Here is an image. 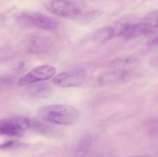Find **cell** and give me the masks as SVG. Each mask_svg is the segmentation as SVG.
<instances>
[{"instance_id": "1", "label": "cell", "mask_w": 158, "mask_h": 157, "mask_svg": "<svg viewBox=\"0 0 158 157\" xmlns=\"http://www.w3.org/2000/svg\"><path fill=\"white\" fill-rule=\"evenodd\" d=\"M38 114L41 120L59 125L72 124L79 117V112L77 109L66 105L44 106L38 110Z\"/></svg>"}, {"instance_id": "2", "label": "cell", "mask_w": 158, "mask_h": 157, "mask_svg": "<svg viewBox=\"0 0 158 157\" xmlns=\"http://www.w3.org/2000/svg\"><path fill=\"white\" fill-rule=\"evenodd\" d=\"M30 120L25 117H14L0 119V135L22 136L30 128Z\"/></svg>"}, {"instance_id": "16", "label": "cell", "mask_w": 158, "mask_h": 157, "mask_svg": "<svg viewBox=\"0 0 158 157\" xmlns=\"http://www.w3.org/2000/svg\"><path fill=\"white\" fill-rule=\"evenodd\" d=\"M101 12L98 11H92L86 14L84 16V19L86 22H91L98 18L101 16Z\"/></svg>"}, {"instance_id": "7", "label": "cell", "mask_w": 158, "mask_h": 157, "mask_svg": "<svg viewBox=\"0 0 158 157\" xmlns=\"http://www.w3.org/2000/svg\"><path fill=\"white\" fill-rule=\"evenodd\" d=\"M56 70L50 65H41L35 67L20 78L19 81L20 86L27 85L36 82L47 80L55 74Z\"/></svg>"}, {"instance_id": "9", "label": "cell", "mask_w": 158, "mask_h": 157, "mask_svg": "<svg viewBox=\"0 0 158 157\" xmlns=\"http://www.w3.org/2000/svg\"><path fill=\"white\" fill-rule=\"evenodd\" d=\"M130 77H131V73L129 71L117 70L104 73L101 75L99 80L101 84H110L125 81Z\"/></svg>"}, {"instance_id": "15", "label": "cell", "mask_w": 158, "mask_h": 157, "mask_svg": "<svg viewBox=\"0 0 158 157\" xmlns=\"http://www.w3.org/2000/svg\"><path fill=\"white\" fill-rule=\"evenodd\" d=\"M138 61V59L135 57H130L128 58L119 59L113 62L112 63V66H124L129 65L133 64L136 63Z\"/></svg>"}, {"instance_id": "10", "label": "cell", "mask_w": 158, "mask_h": 157, "mask_svg": "<svg viewBox=\"0 0 158 157\" xmlns=\"http://www.w3.org/2000/svg\"><path fill=\"white\" fill-rule=\"evenodd\" d=\"M28 92L31 97L44 98L51 95L52 89L51 86L46 83H37L30 88Z\"/></svg>"}, {"instance_id": "14", "label": "cell", "mask_w": 158, "mask_h": 157, "mask_svg": "<svg viewBox=\"0 0 158 157\" xmlns=\"http://www.w3.org/2000/svg\"><path fill=\"white\" fill-rule=\"evenodd\" d=\"M144 22L148 23L152 27L153 31L158 29V10L152 11L144 19Z\"/></svg>"}, {"instance_id": "6", "label": "cell", "mask_w": 158, "mask_h": 157, "mask_svg": "<svg viewBox=\"0 0 158 157\" xmlns=\"http://www.w3.org/2000/svg\"><path fill=\"white\" fill-rule=\"evenodd\" d=\"M19 19L23 24L44 30L54 29L57 26L52 18L40 13H25L19 17Z\"/></svg>"}, {"instance_id": "3", "label": "cell", "mask_w": 158, "mask_h": 157, "mask_svg": "<svg viewBox=\"0 0 158 157\" xmlns=\"http://www.w3.org/2000/svg\"><path fill=\"white\" fill-rule=\"evenodd\" d=\"M114 26L118 36L126 41L134 39L153 31L151 26L144 21L140 23L119 22Z\"/></svg>"}, {"instance_id": "12", "label": "cell", "mask_w": 158, "mask_h": 157, "mask_svg": "<svg viewBox=\"0 0 158 157\" xmlns=\"http://www.w3.org/2000/svg\"><path fill=\"white\" fill-rule=\"evenodd\" d=\"M116 37L113 26H106L98 29L94 34V37L99 41H106Z\"/></svg>"}, {"instance_id": "4", "label": "cell", "mask_w": 158, "mask_h": 157, "mask_svg": "<svg viewBox=\"0 0 158 157\" xmlns=\"http://www.w3.org/2000/svg\"><path fill=\"white\" fill-rule=\"evenodd\" d=\"M45 7L50 13L63 18H74L80 15L81 10L75 4L66 0H52L45 4Z\"/></svg>"}, {"instance_id": "13", "label": "cell", "mask_w": 158, "mask_h": 157, "mask_svg": "<svg viewBox=\"0 0 158 157\" xmlns=\"http://www.w3.org/2000/svg\"><path fill=\"white\" fill-rule=\"evenodd\" d=\"M145 128L149 135H158V117L148 120L146 122Z\"/></svg>"}, {"instance_id": "17", "label": "cell", "mask_w": 158, "mask_h": 157, "mask_svg": "<svg viewBox=\"0 0 158 157\" xmlns=\"http://www.w3.org/2000/svg\"><path fill=\"white\" fill-rule=\"evenodd\" d=\"M158 44V34L156 37L148 41L147 42L148 46H153Z\"/></svg>"}, {"instance_id": "5", "label": "cell", "mask_w": 158, "mask_h": 157, "mask_svg": "<svg viewBox=\"0 0 158 157\" xmlns=\"http://www.w3.org/2000/svg\"><path fill=\"white\" fill-rule=\"evenodd\" d=\"M86 77V71L82 68H79L59 74L54 77L52 82L59 87H75L82 84Z\"/></svg>"}, {"instance_id": "8", "label": "cell", "mask_w": 158, "mask_h": 157, "mask_svg": "<svg viewBox=\"0 0 158 157\" xmlns=\"http://www.w3.org/2000/svg\"><path fill=\"white\" fill-rule=\"evenodd\" d=\"M26 43L27 51L38 55L47 53L53 47V42L50 39L40 36H31Z\"/></svg>"}, {"instance_id": "11", "label": "cell", "mask_w": 158, "mask_h": 157, "mask_svg": "<svg viewBox=\"0 0 158 157\" xmlns=\"http://www.w3.org/2000/svg\"><path fill=\"white\" fill-rule=\"evenodd\" d=\"M93 147V139L90 135H83L80 139L76 151L77 156L85 157L89 155Z\"/></svg>"}]
</instances>
